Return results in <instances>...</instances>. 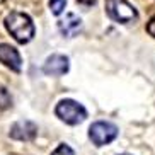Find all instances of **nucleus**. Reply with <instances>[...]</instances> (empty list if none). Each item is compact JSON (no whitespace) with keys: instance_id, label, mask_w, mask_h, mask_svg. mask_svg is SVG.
Masks as SVG:
<instances>
[{"instance_id":"f257e3e1","label":"nucleus","mask_w":155,"mask_h":155,"mask_svg":"<svg viewBox=\"0 0 155 155\" xmlns=\"http://www.w3.org/2000/svg\"><path fill=\"white\" fill-rule=\"evenodd\" d=\"M5 28L12 34V38L21 45H26L34 38L32 19L24 12H10L5 17Z\"/></svg>"},{"instance_id":"f03ea898","label":"nucleus","mask_w":155,"mask_h":155,"mask_svg":"<svg viewBox=\"0 0 155 155\" xmlns=\"http://www.w3.org/2000/svg\"><path fill=\"white\" fill-rule=\"evenodd\" d=\"M55 114L63 121V123L70 124V126L84 123L85 118H87L85 107H84L80 102H77V101H73V99H61L55 107Z\"/></svg>"},{"instance_id":"7ed1b4c3","label":"nucleus","mask_w":155,"mask_h":155,"mask_svg":"<svg viewBox=\"0 0 155 155\" xmlns=\"http://www.w3.org/2000/svg\"><path fill=\"white\" fill-rule=\"evenodd\" d=\"M106 12L119 24H130L138 19V12L128 0H106Z\"/></svg>"},{"instance_id":"20e7f679","label":"nucleus","mask_w":155,"mask_h":155,"mask_svg":"<svg viewBox=\"0 0 155 155\" xmlns=\"http://www.w3.org/2000/svg\"><path fill=\"white\" fill-rule=\"evenodd\" d=\"M118 126L109 121H96L89 128V138L96 147H104L118 138Z\"/></svg>"},{"instance_id":"39448f33","label":"nucleus","mask_w":155,"mask_h":155,"mask_svg":"<svg viewBox=\"0 0 155 155\" xmlns=\"http://www.w3.org/2000/svg\"><path fill=\"white\" fill-rule=\"evenodd\" d=\"M9 137L14 138V140H19V141H31L38 137V126H36V123H32L29 119L15 121L10 126Z\"/></svg>"},{"instance_id":"423d86ee","label":"nucleus","mask_w":155,"mask_h":155,"mask_svg":"<svg viewBox=\"0 0 155 155\" xmlns=\"http://www.w3.org/2000/svg\"><path fill=\"white\" fill-rule=\"evenodd\" d=\"M70 68V61L65 55H51L46 58L45 65H43V72L51 77H60L65 75Z\"/></svg>"},{"instance_id":"0eeeda50","label":"nucleus","mask_w":155,"mask_h":155,"mask_svg":"<svg viewBox=\"0 0 155 155\" xmlns=\"http://www.w3.org/2000/svg\"><path fill=\"white\" fill-rule=\"evenodd\" d=\"M0 63H4L7 68L14 70V72H21L22 68V58L19 55V51L7 43L0 45Z\"/></svg>"},{"instance_id":"6e6552de","label":"nucleus","mask_w":155,"mask_h":155,"mask_svg":"<svg viewBox=\"0 0 155 155\" xmlns=\"http://www.w3.org/2000/svg\"><path fill=\"white\" fill-rule=\"evenodd\" d=\"M58 29L65 38H73L77 36L80 32V29H82V21H80V17H77L75 14L70 12L63 19L58 21Z\"/></svg>"},{"instance_id":"1a4fd4ad","label":"nucleus","mask_w":155,"mask_h":155,"mask_svg":"<svg viewBox=\"0 0 155 155\" xmlns=\"http://www.w3.org/2000/svg\"><path fill=\"white\" fill-rule=\"evenodd\" d=\"M12 106V97L5 87H0V109H9Z\"/></svg>"},{"instance_id":"9d476101","label":"nucleus","mask_w":155,"mask_h":155,"mask_svg":"<svg viewBox=\"0 0 155 155\" xmlns=\"http://www.w3.org/2000/svg\"><path fill=\"white\" fill-rule=\"evenodd\" d=\"M65 5H67V0H50V10H51V14L60 15L65 10Z\"/></svg>"},{"instance_id":"9b49d317","label":"nucleus","mask_w":155,"mask_h":155,"mask_svg":"<svg viewBox=\"0 0 155 155\" xmlns=\"http://www.w3.org/2000/svg\"><path fill=\"white\" fill-rule=\"evenodd\" d=\"M51 155H75V152H73L67 143H60L55 150H53V153H51Z\"/></svg>"},{"instance_id":"f8f14e48","label":"nucleus","mask_w":155,"mask_h":155,"mask_svg":"<svg viewBox=\"0 0 155 155\" xmlns=\"http://www.w3.org/2000/svg\"><path fill=\"white\" fill-rule=\"evenodd\" d=\"M147 32H148V34L155 39V15L148 21V22H147Z\"/></svg>"},{"instance_id":"ddd939ff","label":"nucleus","mask_w":155,"mask_h":155,"mask_svg":"<svg viewBox=\"0 0 155 155\" xmlns=\"http://www.w3.org/2000/svg\"><path fill=\"white\" fill-rule=\"evenodd\" d=\"M80 5H85V7H89V5H94L97 2V0H77Z\"/></svg>"},{"instance_id":"4468645a","label":"nucleus","mask_w":155,"mask_h":155,"mask_svg":"<svg viewBox=\"0 0 155 155\" xmlns=\"http://www.w3.org/2000/svg\"><path fill=\"white\" fill-rule=\"evenodd\" d=\"M123 155H130V153H123Z\"/></svg>"}]
</instances>
